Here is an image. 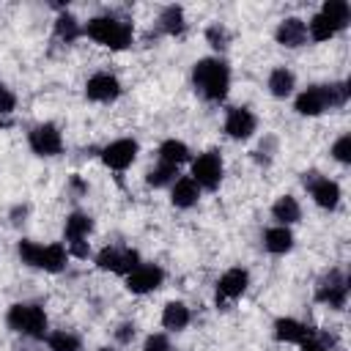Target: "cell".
<instances>
[{
    "label": "cell",
    "mask_w": 351,
    "mask_h": 351,
    "mask_svg": "<svg viewBox=\"0 0 351 351\" xmlns=\"http://www.w3.org/2000/svg\"><path fill=\"white\" fill-rule=\"evenodd\" d=\"M192 85L206 101H222L230 90V66L222 58H200L192 66Z\"/></svg>",
    "instance_id": "cell-1"
},
{
    "label": "cell",
    "mask_w": 351,
    "mask_h": 351,
    "mask_svg": "<svg viewBox=\"0 0 351 351\" xmlns=\"http://www.w3.org/2000/svg\"><path fill=\"white\" fill-rule=\"evenodd\" d=\"M348 82H332V85H310L293 99V110L304 118H315L326 110L343 107L348 101Z\"/></svg>",
    "instance_id": "cell-2"
},
{
    "label": "cell",
    "mask_w": 351,
    "mask_h": 351,
    "mask_svg": "<svg viewBox=\"0 0 351 351\" xmlns=\"http://www.w3.org/2000/svg\"><path fill=\"white\" fill-rule=\"evenodd\" d=\"M82 36H88L90 41H96L99 47H107V49H126L132 47V38H134V30L126 19L121 16H112V14H101V16H93L82 25Z\"/></svg>",
    "instance_id": "cell-3"
},
{
    "label": "cell",
    "mask_w": 351,
    "mask_h": 351,
    "mask_svg": "<svg viewBox=\"0 0 351 351\" xmlns=\"http://www.w3.org/2000/svg\"><path fill=\"white\" fill-rule=\"evenodd\" d=\"M16 252L22 258V263L33 266V269H41V271H49V274H58L66 269V261H69V250L63 244H38V241H30V239H22L16 244Z\"/></svg>",
    "instance_id": "cell-4"
},
{
    "label": "cell",
    "mask_w": 351,
    "mask_h": 351,
    "mask_svg": "<svg viewBox=\"0 0 351 351\" xmlns=\"http://www.w3.org/2000/svg\"><path fill=\"white\" fill-rule=\"evenodd\" d=\"M5 324L11 332L16 335H25V337H33V340H44L47 337V313L41 304H33V302H16L8 307L5 313Z\"/></svg>",
    "instance_id": "cell-5"
},
{
    "label": "cell",
    "mask_w": 351,
    "mask_h": 351,
    "mask_svg": "<svg viewBox=\"0 0 351 351\" xmlns=\"http://www.w3.org/2000/svg\"><path fill=\"white\" fill-rule=\"evenodd\" d=\"M222 176H225V165H222V156L217 151H203L192 159V170H189V178L200 186V189H217L222 184Z\"/></svg>",
    "instance_id": "cell-6"
},
{
    "label": "cell",
    "mask_w": 351,
    "mask_h": 351,
    "mask_svg": "<svg viewBox=\"0 0 351 351\" xmlns=\"http://www.w3.org/2000/svg\"><path fill=\"white\" fill-rule=\"evenodd\" d=\"M140 263H143L140 252L132 250V247H101L96 252V266L101 271H112V274H121V277H126Z\"/></svg>",
    "instance_id": "cell-7"
},
{
    "label": "cell",
    "mask_w": 351,
    "mask_h": 351,
    "mask_svg": "<svg viewBox=\"0 0 351 351\" xmlns=\"http://www.w3.org/2000/svg\"><path fill=\"white\" fill-rule=\"evenodd\" d=\"M315 302L329 304L332 310H343L348 302V277L340 269H332L329 274H324L315 285Z\"/></svg>",
    "instance_id": "cell-8"
},
{
    "label": "cell",
    "mask_w": 351,
    "mask_h": 351,
    "mask_svg": "<svg viewBox=\"0 0 351 351\" xmlns=\"http://www.w3.org/2000/svg\"><path fill=\"white\" fill-rule=\"evenodd\" d=\"M302 181H304V186H307V192H310L315 206H321L326 211H335L340 206V184L337 181H332V178H326L321 173H304Z\"/></svg>",
    "instance_id": "cell-9"
},
{
    "label": "cell",
    "mask_w": 351,
    "mask_h": 351,
    "mask_svg": "<svg viewBox=\"0 0 351 351\" xmlns=\"http://www.w3.org/2000/svg\"><path fill=\"white\" fill-rule=\"evenodd\" d=\"M250 288V271L241 266H233L228 271H222V277L217 280V307H225L228 302H236L247 293Z\"/></svg>",
    "instance_id": "cell-10"
},
{
    "label": "cell",
    "mask_w": 351,
    "mask_h": 351,
    "mask_svg": "<svg viewBox=\"0 0 351 351\" xmlns=\"http://www.w3.org/2000/svg\"><path fill=\"white\" fill-rule=\"evenodd\" d=\"M27 145L36 156H58L63 151V134L55 123H38L30 129Z\"/></svg>",
    "instance_id": "cell-11"
},
{
    "label": "cell",
    "mask_w": 351,
    "mask_h": 351,
    "mask_svg": "<svg viewBox=\"0 0 351 351\" xmlns=\"http://www.w3.org/2000/svg\"><path fill=\"white\" fill-rule=\"evenodd\" d=\"M121 90H123L121 88V80L115 74H110V71H96L85 82V99L88 101H99V104L115 101L121 96Z\"/></svg>",
    "instance_id": "cell-12"
},
{
    "label": "cell",
    "mask_w": 351,
    "mask_h": 351,
    "mask_svg": "<svg viewBox=\"0 0 351 351\" xmlns=\"http://www.w3.org/2000/svg\"><path fill=\"white\" fill-rule=\"evenodd\" d=\"M123 280H126V291H129V293L143 296V293L156 291V288L165 282V271H162V266H156V263H140V266L132 269Z\"/></svg>",
    "instance_id": "cell-13"
},
{
    "label": "cell",
    "mask_w": 351,
    "mask_h": 351,
    "mask_svg": "<svg viewBox=\"0 0 351 351\" xmlns=\"http://www.w3.org/2000/svg\"><path fill=\"white\" fill-rule=\"evenodd\" d=\"M137 151H140V145H137V140H132V137H118V140H112L110 145H104L101 148V162L110 167V170H126L134 159H137Z\"/></svg>",
    "instance_id": "cell-14"
},
{
    "label": "cell",
    "mask_w": 351,
    "mask_h": 351,
    "mask_svg": "<svg viewBox=\"0 0 351 351\" xmlns=\"http://www.w3.org/2000/svg\"><path fill=\"white\" fill-rule=\"evenodd\" d=\"M258 129V118L247 107H230L225 115V134L230 140H250Z\"/></svg>",
    "instance_id": "cell-15"
},
{
    "label": "cell",
    "mask_w": 351,
    "mask_h": 351,
    "mask_svg": "<svg viewBox=\"0 0 351 351\" xmlns=\"http://www.w3.org/2000/svg\"><path fill=\"white\" fill-rule=\"evenodd\" d=\"M274 41H277L280 47H285V49H296V47L307 44V25H304V19H299V16H285V19L277 25V30H274Z\"/></svg>",
    "instance_id": "cell-16"
},
{
    "label": "cell",
    "mask_w": 351,
    "mask_h": 351,
    "mask_svg": "<svg viewBox=\"0 0 351 351\" xmlns=\"http://www.w3.org/2000/svg\"><path fill=\"white\" fill-rule=\"evenodd\" d=\"M271 329H274V337H277L280 343H296V346H302L304 340H310V337H313V329H310L307 324H302V321L291 318V315L277 318Z\"/></svg>",
    "instance_id": "cell-17"
},
{
    "label": "cell",
    "mask_w": 351,
    "mask_h": 351,
    "mask_svg": "<svg viewBox=\"0 0 351 351\" xmlns=\"http://www.w3.org/2000/svg\"><path fill=\"white\" fill-rule=\"evenodd\" d=\"M200 186L189 178V176H178L173 184H170V203L176 208H192L197 200H200Z\"/></svg>",
    "instance_id": "cell-18"
},
{
    "label": "cell",
    "mask_w": 351,
    "mask_h": 351,
    "mask_svg": "<svg viewBox=\"0 0 351 351\" xmlns=\"http://www.w3.org/2000/svg\"><path fill=\"white\" fill-rule=\"evenodd\" d=\"M93 233V217L85 214V211H71L63 222V236H66V244L71 241H88V236Z\"/></svg>",
    "instance_id": "cell-19"
},
{
    "label": "cell",
    "mask_w": 351,
    "mask_h": 351,
    "mask_svg": "<svg viewBox=\"0 0 351 351\" xmlns=\"http://www.w3.org/2000/svg\"><path fill=\"white\" fill-rule=\"evenodd\" d=\"M271 219H274L277 225H285V228L296 225V222L302 219V206H299V200H296L293 195H280V197L271 203Z\"/></svg>",
    "instance_id": "cell-20"
},
{
    "label": "cell",
    "mask_w": 351,
    "mask_h": 351,
    "mask_svg": "<svg viewBox=\"0 0 351 351\" xmlns=\"http://www.w3.org/2000/svg\"><path fill=\"white\" fill-rule=\"evenodd\" d=\"M263 247L271 255H285L293 250V233L285 225H271L263 230Z\"/></svg>",
    "instance_id": "cell-21"
},
{
    "label": "cell",
    "mask_w": 351,
    "mask_h": 351,
    "mask_svg": "<svg viewBox=\"0 0 351 351\" xmlns=\"http://www.w3.org/2000/svg\"><path fill=\"white\" fill-rule=\"evenodd\" d=\"M266 88H269V93H271L274 99H285V96H291L293 88H296V74H293L291 69H285V66H277V69L269 71Z\"/></svg>",
    "instance_id": "cell-22"
},
{
    "label": "cell",
    "mask_w": 351,
    "mask_h": 351,
    "mask_svg": "<svg viewBox=\"0 0 351 351\" xmlns=\"http://www.w3.org/2000/svg\"><path fill=\"white\" fill-rule=\"evenodd\" d=\"M189 321H192V313H189V307L184 302H167L165 304V310H162V326L165 329L181 332V329L189 326Z\"/></svg>",
    "instance_id": "cell-23"
},
{
    "label": "cell",
    "mask_w": 351,
    "mask_h": 351,
    "mask_svg": "<svg viewBox=\"0 0 351 351\" xmlns=\"http://www.w3.org/2000/svg\"><path fill=\"white\" fill-rule=\"evenodd\" d=\"M159 30L165 36H181L186 30V16H184V8L181 5H167L162 8L159 14Z\"/></svg>",
    "instance_id": "cell-24"
},
{
    "label": "cell",
    "mask_w": 351,
    "mask_h": 351,
    "mask_svg": "<svg viewBox=\"0 0 351 351\" xmlns=\"http://www.w3.org/2000/svg\"><path fill=\"white\" fill-rule=\"evenodd\" d=\"M304 25H307V38H310V41H329V38H335V36L340 33V27H337L329 16H324L321 11L313 14L310 22H304Z\"/></svg>",
    "instance_id": "cell-25"
},
{
    "label": "cell",
    "mask_w": 351,
    "mask_h": 351,
    "mask_svg": "<svg viewBox=\"0 0 351 351\" xmlns=\"http://www.w3.org/2000/svg\"><path fill=\"white\" fill-rule=\"evenodd\" d=\"M159 162L173 165V167H178V165L189 162V145H186L184 140H176V137L165 140V143L159 145Z\"/></svg>",
    "instance_id": "cell-26"
},
{
    "label": "cell",
    "mask_w": 351,
    "mask_h": 351,
    "mask_svg": "<svg viewBox=\"0 0 351 351\" xmlns=\"http://www.w3.org/2000/svg\"><path fill=\"white\" fill-rule=\"evenodd\" d=\"M55 36H58L60 41H66V44L77 41V38L82 36L80 19H77L74 14H69V11H60V14L55 16Z\"/></svg>",
    "instance_id": "cell-27"
},
{
    "label": "cell",
    "mask_w": 351,
    "mask_h": 351,
    "mask_svg": "<svg viewBox=\"0 0 351 351\" xmlns=\"http://www.w3.org/2000/svg\"><path fill=\"white\" fill-rule=\"evenodd\" d=\"M47 348L49 351H80L82 340L69 329H55V332H47Z\"/></svg>",
    "instance_id": "cell-28"
},
{
    "label": "cell",
    "mask_w": 351,
    "mask_h": 351,
    "mask_svg": "<svg viewBox=\"0 0 351 351\" xmlns=\"http://www.w3.org/2000/svg\"><path fill=\"white\" fill-rule=\"evenodd\" d=\"M321 14H324V16H329L340 30H346V27H348L351 8H348V3H346V0H326V3L321 5Z\"/></svg>",
    "instance_id": "cell-29"
},
{
    "label": "cell",
    "mask_w": 351,
    "mask_h": 351,
    "mask_svg": "<svg viewBox=\"0 0 351 351\" xmlns=\"http://www.w3.org/2000/svg\"><path fill=\"white\" fill-rule=\"evenodd\" d=\"M176 176H178V167H173V165H165V162H159V165H154L148 173H145V184L148 186H170L173 181H176Z\"/></svg>",
    "instance_id": "cell-30"
},
{
    "label": "cell",
    "mask_w": 351,
    "mask_h": 351,
    "mask_svg": "<svg viewBox=\"0 0 351 351\" xmlns=\"http://www.w3.org/2000/svg\"><path fill=\"white\" fill-rule=\"evenodd\" d=\"M206 41H208L214 49H225V47L230 44V33H228V27H225L222 22H214V25L206 27Z\"/></svg>",
    "instance_id": "cell-31"
},
{
    "label": "cell",
    "mask_w": 351,
    "mask_h": 351,
    "mask_svg": "<svg viewBox=\"0 0 351 351\" xmlns=\"http://www.w3.org/2000/svg\"><path fill=\"white\" fill-rule=\"evenodd\" d=\"M332 159L340 162V165H348L351 162V134H340L332 143Z\"/></svg>",
    "instance_id": "cell-32"
},
{
    "label": "cell",
    "mask_w": 351,
    "mask_h": 351,
    "mask_svg": "<svg viewBox=\"0 0 351 351\" xmlns=\"http://www.w3.org/2000/svg\"><path fill=\"white\" fill-rule=\"evenodd\" d=\"M143 351H173V348H170V340H167V335L156 332V335H148V337H145V343H143Z\"/></svg>",
    "instance_id": "cell-33"
},
{
    "label": "cell",
    "mask_w": 351,
    "mask_h": 351,
    "mask_svg": "<svg viewBox=\"0 0 351 351\" xmlns=\"http://www.w3.org/2000/svg\"><path fill=\"white\" fill-rule=\"evenodd\" d=\"M134 337H137V326H134L132 321H123V324L115 329V340H118L121 346H129Z\"/></svg>",
    "instance_id": "cell-34"
},
{
    "label": "cell",
    "mask_w": 351,
    "mask_h": 351,
    "mask_svg": "<svg viewBox=\"0 0 351 351\" xmlns=\"http://www.w3.org/2000/svg\"><path fill=\"white\" fill-rule=\"evenodd\" d=\"M329 343H332V337H326V335H315V332H313V337L302 343V351H329Z\"/></svg>",
    "instance_id": "cell-35"
},
{
    "label": "cell",
    "mask_w": 351,
    "mask_h": 351,
    "mask_svg": "<svg viewBox=\"0 0 351 351\" xmlns=\"http://www.w3.org/2000/svg\"><path fill=\"white\" fill-rule=\"evenodd\" d=\"M14 107H16V96H14L5 85H0V115L14 112Z\"/></svg>",
    "instance_id": "cell-36"
},
{
    "label": "cell",
    "mask_w": 351,
    "mask_h": 351,
    "mask_svg": "<svg viewBox=\"0 0 351 351\" xmlns=\"http://www.w3.org/2000/svg\"><path fill=\"white\" fill-rule=\"evenodd\" d=\"M66 250H69V255H74V258H88L90 244H88V241H71V244H66Z\"/></svg>",
    "instance_id": "cell-37"
},
{
    "label": "cell",
    "mask_w": 351,
    "mask_h": 351,
    "mask_svg": "<svg viewBox=\"0 0 351 351\" xmlns=\"http://www.w3.org/2000/svg\"><path fill=\"white\" fill-rule=\"evenodd\" d=\"M71 189H77L80 195H85V192H88V184H82L80 176H71Z\"/></svg>",
    "instance_id": "cell-38"
},
{
    "label": "cell",
    "mask_w": 351,
    "mask_h": 351,
    "mask_svg": "<svg viewBox=\"0 0 351 351\" xmlns=\"http://www.w3.org/2000/svg\"><path fill=\"white\" fill-rule=\"evenodd\" d=\"M99 351H112V348H99Z\"/></svg>",
    "instance_id": "cell-39"
}]
</instances>
